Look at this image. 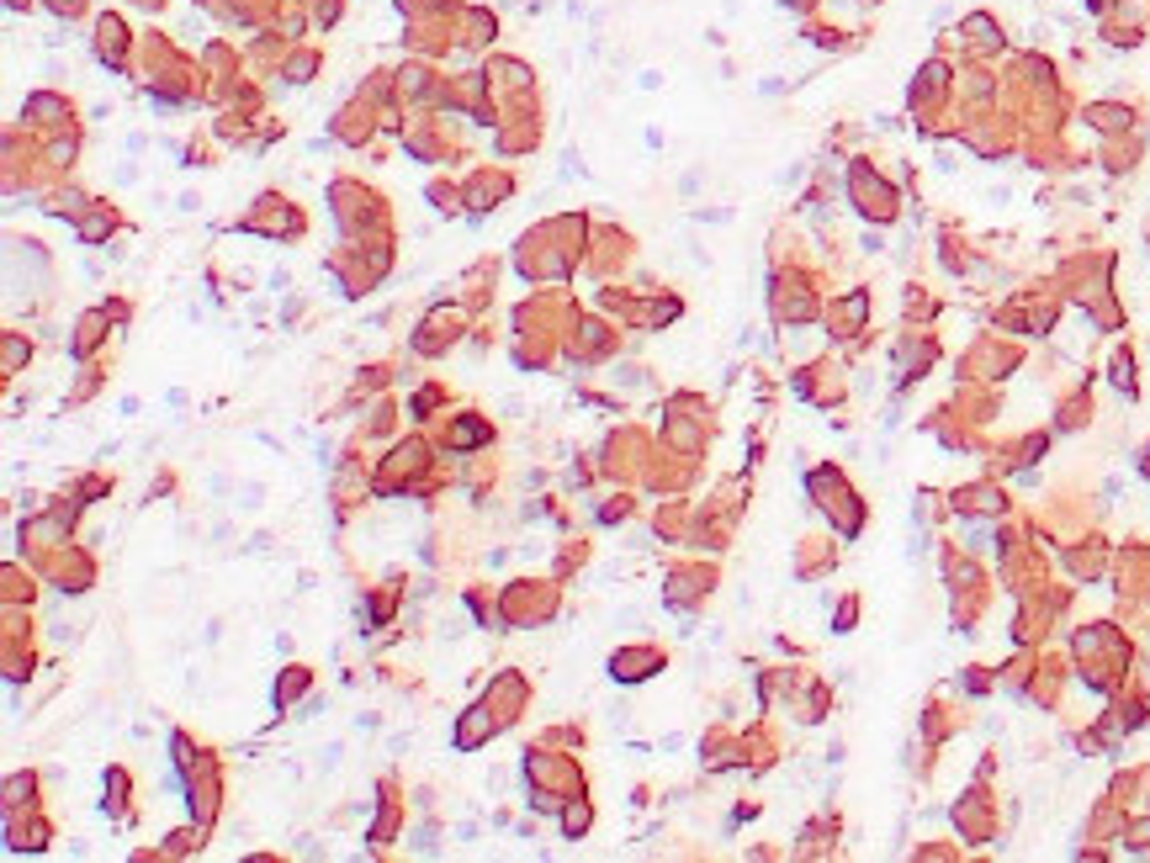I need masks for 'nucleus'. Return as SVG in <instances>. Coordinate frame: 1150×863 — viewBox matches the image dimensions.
I'll return each instance as SVG.
<instances>
[{"label":"nucleus","mask_w":1150,"mask_h":863,"mask_svg":"<svg viewBox=\"0 0 1150 863\" xmlns=\"http://www.w3.org/2000/svg\"><path fill=\"white\" fill-rule=\"evenodd\" d=\"M138 11H165V0H133Z\"/></svg>","instance_id":"6e6552de"},{"label":"nucleus","mask_w":1150,"mask_h":863,"mask_svg":"<svg viewBox=\"0 0 1150 863\" xmlns=\"http://www.w3.org/2000/svg\"><path fill=\"white\" fill-rule=\"evenodd\" d=\"M319 48H298V54H287V59H281V75H287V80H292V86H308V80H313V75H319Z\"/></svg>","instance_id":"20e7f679"},{"label":"nucleus","mask_w":1150,"mask_h":863,"mask_svg":"<svg viewBox=\"0 0 1150 863\" xmlns=\"http://www.w3.org/2000/svg\"><path fill=\"white\" fill-rule=\"evenodd\" d=\"M54 16H64V22H75V16H86L91 11V0H43Z\"/></svg>","instance_id":"423d86ee"},{"label":"nucleus","mask_w":1150,"mask_h":863,"mask_svg":"<svg viewBox=\"0 0 1150 863\" xmlns=\"http://www.w3.org/2000/svg\"><path fill=\"white\" fill-rule=\"evenodd\" d=\"M493 32H499V16H493V11H483V5H461V11H456V37H461L467 48L493 43Z\"/></svg>","instance_id":"f03ea898"},{"label":"nucleus","mask_w":1150,"mask_h":863,"mask_svg":"<svg viewBox=\"0 0 1150 863\" xmlns=\"http://www.w3.org/2000/svg\"><path fill=\"white\" fill-rule=\"evenodd\" d=\"M96 59L107 64V69H127V59H133V37H127V22H122L118 11H101L96 16Z\"/></svg>","instance_id":"f257e3e1"},{"label":"nucleus","mask_w":1150,"mask_h":863,"mask_svg":"<svg viewBox=\"0 0 1150 863\" xmlns=\"http://www.w3.org/2000/svg\"><path fill=\"white\" fill-rule=\"evenodd\" d=\"M22 117L37 122V127H64V122L75 117V107H69L64 96H54V90H37V96H27Z\"/></svg>","instance_id":"7ed1b4c3"},{"label":"nucleus","mask_w":1150,"mask_h":863,"mask_svg":"<svg viewBox=\"0 0 1150 863\" xmlns=\"http://www.w3.org/2000/svg\"><path fill=\"white\" fill-rule=\"evenodd\" d=\"M339 11H345V0H313V22H319V27H334Z\"/></svg>","instance_id":"0eeeda50"},{"label":"nucleus","mask_w":1150,"mask_h":863,"mask_svg":"<svg viewBox=\"0 0 1150 863\" xmlns=\"http://www.w3.org/2000/svg\"><path fill=\"white\" fill-rule=\"evenodd\" d=\"M5 5H11V11H27L32 0H5Z\"/></svg>","instance_id":"1a4fd4ad"},{"label":"nucleus","mask_w":1150,"mask_h":863,"mask_svg":"<svg viewBox=\"0 0 1150 863\" xmlns=\"http://www.w3.org/2000/svg\"><path fill=\"white\" fill-rule=\"evenodd\" d=\"M641 668H658V652H615L610 657V673L626 679V684H632V679H647Z\"/></svg>","instance_id":"39448f33"}]
</instances>
